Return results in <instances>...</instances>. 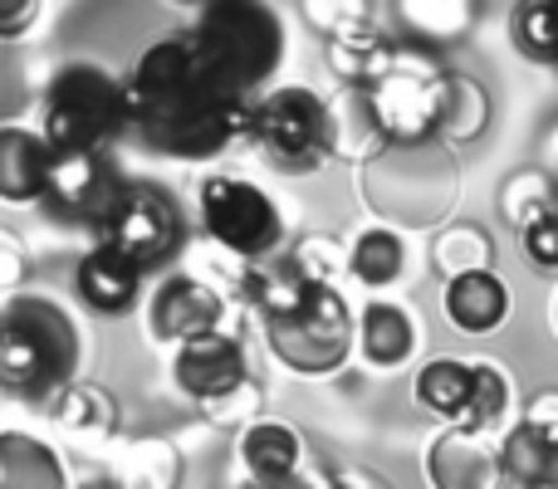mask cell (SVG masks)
Here are the masks:
<instances>
[{
    "mask_svg": "<svg viewBox=\"0 0 558 489\" xmlns=\"http://www.w3.org/2000/svg\"><path fill=\"white\" fill-rule=\"evenodd\" d=\"M49 406H54V421L74 436H108L118 426V402L104 392V387L78 382V377Z\"/></svg>",
    "mask_w": 558,
    "mask_h": 489,
    "instance_id": "cell-24",
    "label": "cell"
},
{
    "mask_svg": "<svg viewBox=\"0 0 558 489\" xmlns=\"http://www.w3.org/2000/svg\"><path fill=\"white\" fill-rule=\"evenodd\" d=\"M196 216H202V231L211 235L221 249L241 259H270L284 245V216L270 201V192L245 176L231 172H211L196 192Z\"/></svg>",
    "mask_w": 558,
    "mask_h": 489,
    "instance_id": "cell-8",
    "label": "cell"
},
{
    "mask_svg": "<svg viewBox=\"0 0 558 489\" xmlns=\"http://www.w3.org/2000/svg\"><path fill=\"white\" fill-rule=\"evenodd\" d=\"M20 279H25V259H20L15 249L0 245V289H15Z\"/></svg>",
    "mask_w": 558,
    "mask_h": 489,
    "instance_id": "cell-29",
    "label": "cell"
},
{
    "mask_svg": "<svg viewBox=\"0 0 558 489\" xmlns=\"http://www.w3.org/2000/svg\"><path fill=\"white\" fill-rule=\"evenodd\" d=\"M426 485L432 489H505L500 480V455H495L490 436L446 426L426 451Z\"/></svg>",
    "mask_w": 558,
    "mask_h": 489,
    "instance_id": "cell-13",
    "label": "cell"
},
{
    "mask_svg": "<svg viewBox=\"0 0 558 489\" xmlns=\"http://www.w3.org/2000/svg\"><path fill=\"white\" fill-rule=\"evenodd\" d=\"M554 64H558V59H554Z\"/></svg>",
    "mask_w": 558,
    "mask_h": 489,
    "instance_id": "cell-33",
    "label": "cell"
},
{
    "mask_svg": "<svg viewBox=\"0 0 558 489\" xmlns=\"http://www.w3.org/2000/svg\"><path fill=\"white\" fill-rule=\"evenodd\" d=\"M182 35L192 39L206 74L226 94L245 98V103L260 98V88L270 84V74L284 59V25H279V15L270 5H251V0H216Z\"/></svg>",
    "mask_w": 558,
    "mask_h": 489,
    "instance_id": "cell-3",
    "label": "cell"
},
{
    "mask_svg": "<svg viewBox=\"0 0 558 489\" xmlns=\"http://www.w3.org/2000/svg\"><path fill=\"white\" fill-rule=\"evenodd\" d=\"M500 480L505 489H558V436H549L534 421H514L500 431Z\"/></svg>",
    "mask_w": 558,
    "mask_h": 489,
    "instance_id": "cell-17",
    "label": "cell"
},
{
    "mask_svg": "<svg viewBox=\"0 0 558 489\" xmlns=\"http://www.w3.org/2000/svg\"><path fill=\"white\" fill-rule=\"evenodd\" d=\"M520 241H524V255H530L534 269H544V274H558V206H554V211H544L539 221L524 225Z\"/></svg>",
    "mask_w": 558,
    "mask_h": 489,
    "instance_id": "cell-26",
    "label": "cell"
},
{
    "mask_svg": "<svg viewBox=\"0 0 558 489\" xmlns=\"http://www.w3.org/2000/svg\"><path fill=\"white\" fill-rule=\"evenodd\" d=\"M353 347L363 353L367 367L397 372V367H402L407 357L416 353V318L407 314L402 304H387V298H377V304H367L363 318H357Z\"/></svg>",
    "mask_w": 558,
    "mask_h": 489,
    "instance_id": "cell-19",
    "label": "cell"
},
{
    "mask_svg": "<svg viewBox=\"0 0 558 489\" xmlns=\"http://www.w3.org/2000/svg\"><path fill=\"white\" fill-rule=\"evenodd\" d=\"M446 318H451L456 333L465 338H490L505 328L510 318V284L495 274L490 265L485 269H465V274L446 279Z\"/></svg>",
    "mask_w": 558,
    "mask_h": 489,
    "instance_id": "cell-14",
    "label": "cell"
},
{
    "mask_svg": "<svg viewBox=\"0 0 558 489\" xmlns=\"http://www.w3.org/2000/svg\"><path fill=\"white\" fill-rule=\"evenodd\" d=\"M226 323V298L216 294L206 279L196 274H172L153 289V304H147V328L162 343H192V338H206Z\"/></svg>",
    "mask_w": 558,
    "mask_h": 489,
    "instance_id": "cell-12",
    "label": "cell"
},
{
    "mask_svg": "<svg viewBox=\"0 0 558 489\" xmlns=\"http://www.w3.org/2000/svg\"><path fill=\"white\" fill-rule=\"evenodd\" d=\"M554 328H558V298H554Z\"/></svg>",
    "mask_w": 558,
    "mask_h": 489,
    "instance_id": "cell-32",
    "label": "cell"
},
{
    "mask_svg": "<svg viewBox=\"0 0 558 489\" xmlns=\"http://www.w3.org/2000/svg\"><path fill=\"white\" fill-rule=\"evenodd\" d=\"M78 489H128V485H118V480H88V485H78Z\"/></svg>",
    "mask_w": 558,
    "mask_h": 489,
    "instance_id": "cell-31",
    "label": "cell"
},
{
    "mask_svg": "<svg viewBox=\"0 0 558 489\" xmlns=\"http://www.w3.org/2000/svg\"><path fill=\"white\" fill-rule=\"evenodd\" d=\"M338 489H377V485L363 480V475H338Z\"/></svg>",
    "mask_w": 558,
    "mask_h": 489,
    "instance_id": "cell-30",
    "label": "cell"
},
{
    "mask_svg": "<svg viewBox=\"0 0 558 489\" xmlns=\"http://www.w3.org/2000/svg\"><path fill=\"white\" fill-rule=\"evenodd\" d=\"M78 372V323L49 294L0 304V392L54 402Z\"/></svg>",
    "mask_w": 558,
    "mask_h": 489,
    "instance_id": "cell-2",
    "label": "cell"
},
{
    "mask_svg": "<svg viewBox=\"0 0 558 489\" xmlns=\"http://www.w3.org/2000/svg\"><path fill=\"white\" fill-rule=\"evenodd\" d=\"M514 45H520L530 59L554 64V59H558V5H549V0H534V5L514 10Z\"/></svg>",
    "mask_w": 558,
    "mask_h": 489,
    "instance_id": "cell-25",
    "label": "cell"
},
{
    "mask_svg": "<svg viewBox=\"0 0 558 489\" xmlns=\"http://www.w3.org/2000/svg\"><path fill=\"white\" fill-rule=\"evenodd\" d=\"M123 103L128 127L177 162H211L251 127V103L206 74L186 35H167L137 54L123 78Z\"/></svg>",
    "mask_w": 558,
    "mask_h": 489,
    "instance_id": "cell-1",
    "label": "cell"
},
{
    "mask_svg": "<svg viewBox=\"0 0 558 489\" xmlns=\"http://www.w3.org/2000/svg\"><path fill=\"white\" fill-rule=\"evenodd\" d=\"M412 396L426 416L446 426L465 421V402H471V363L465 357H432L416 367L412 377Z\"/></svg>",
    "mask_w": 558,
    "mask_h": 489,
    "instance_id": "cell-21",
    "label": "cell"
},
{
    "mask_svg": "<svg viewBox=\"0 0 558 489\" xmlns=\"http://www.w3.org/2000/svg\"><path fill=\"white\" fill-rule=\"evenodd\" d=\"M235 461L251 475V485H279L294 480L304 470V436L289 421L275 416H255L251 426H241V441H235Z\"/></svg>",
    "mask_w": 558,
    "mask_h": 489,
    "instance_id": "cell-15",
    "label": "cell"
},
{
    "mask_svg": "<svg viewBox=\"0 0 558 489\" xmlns=\"http://www.w3.org/2000/svg\"><path fill=\"white\" fill-rule=\"evenodd\" d=\"M172 382L182 387V396L202 402L206 412L221 402H231L235 392L251 387V357H245V343L226 328L206 338H192L172 353Z\"/></svg>",
    "mask_w": 558,
    "mask_h": 489,
    "instance_id": "cell-11",
    "label": "cell"
},
{
    "mask_svg": "<svg viewBox=\"0 0 558 489\" xmlns=\"http://www.w3.org/2000/svg\"><path fill=\"white\" fill-rule=\"evenodd\" d=\"M446 88L451 74L436 69V59L426 49H402L397 45L387 74L373 88H363L367 108L377 118V133L387 147H422L441 133V113H446Z\"/></svg>",
    "mask_w": 558,
    "mask_h": 489,
    "instance_id": "cell-6",
    "label": "cell"
},
{
    "mask_svg": "<svg viewBox=\"0 0 558 489\" xmlns=\"http://www.w3.org/2000/svg\"><path fill=\"white\" fill-rule=\"evenodd\" d=\"M128 127L123 78L104 64H64L39 103V137L49 152H104Z\"/></svg>",
    "mask_w": 558,
    "mask_h": 489,
    "instance_id": "cell-4",
    "label": "cell"
},
{
    "mask_svg": "<svg viewBox=\"0 0 558 489\" xmlns=\"http://www.w3.org/2000/svg\"><path fill=\"white\" fill-rule=\"evenodd\" d=\"M348 269H353V279L363 289H387L402 279L407 269V245L397 231H387V225H367V231L353 235V245H348Z\"/></svg>",
    "mask_w": 558,
    "mask_h": 489,
    "instance_id": "cell-23",
    "label": "cell"
},
{
    "mask_svg": "<svg viewBox=\"0 0 558 489\" xmlns=\"http://www.w3.org/2000/svg\"><path fill=\"white\" fill-rule=\"evenodd\" d=\"M510 416H514V377L505 372L495 357H475L471 363V402H465L461 431H475V436L510 431Z\"/></svg>",
    "mask_w": 558,
    "mask_h": 489,
    "instance_id": "cell-22",
    "label": "cell"
},
{
    "mask_svg": "<svg viewBox=\"0 0 558 489\" xmlns=\"http://www.w3.org/2000/svg\"><path fill=\"white\" fill-rule=\"evenodd\" d=\"M353 328H357V318L348 308V298L333 284H314L294 314L265 323V338H270V353L289 372L328 377L353 353Z\"/></svg>",
    "mask_w": 558,
    "mask_h": 489,
    "instance_id": "cell-7",
    "label": "cell"
},
{
    "mask_svg": "<svg viewBox=\"0 0 558 489\" xmlns=\"http://www.w3.org/2000/svg\"><path fill=\"white\" fill-rule=\"evenodd\" d=\"M98 245L118 249L123 259H133L137 269H157L186 245V216L162 186L153 182H123V192L113 196L108 216L94 225Z\"/></svg>",
    "mask_w": 558,
    "mask_h": 489,
    "instance_id": "cell-9",
    "label": "cell"
},
{
    "mask_svg": "<svg viewBox=\"0 0 558 489\" xmlns=\"http://www.w3.org/2000/svg\"><path fill=\"white\" fill-rule=\"evenodd\" d=\"M245 137L255 152L289 176H308L333 157V123H328V103L304 84L270 88L251 103V127Z\"/></svg>",
    "mask_w": 558,
    "mask_h": 489,
    "instance_id": "cell-5",
    "label": "cell"
},
{
    "mask_svg": "<svg viewBox=\"0 0 558 489\" xmlns=\"http://www.w3.org/2000/svg\"><path fill=\"white\" fill-rule=\"evenodd\" d=\"M45 167H49V147L39 137V127L0 123V201L35 206L45 196Z\"/></svg>",
    "mask_w": 558,
    "mask_h": 489,
    "instance_id": "cell-18",
    "label": "cell"
},
{
    "mask_svg": "<svg viewBox=\"0 0 558 489\" xmlns=\"http://www.w3.org/2000/svg\"><path fill=\"white\" fill-rule=\"evenodd\" d=\"M39 15H45L39 0H0V39H25Z\"/></svg>",
    "mask_w": 558,
    "mask_h": 489,
    "instance_id": "cell-27",
    "label": "cell"
},
{
    "mask_svg": "<svg viewBox=\"0 0 558 489\" xmlns=\"http://www.w3.org/2000/svg\"><path fill=\"white\" fill-rule=\"evenodd\" d=\"M74 294L84 298L94 314H128L143 298V269L133 259H123L118 249L94 245L84 259L74 265Z\"/></svg>",
    "mask_w": 558,
    "mask_h": 489,
    "instance_id": "cell-16",
    "label": "cell"
},
{
    "mask_svg": "<svg viewBox=\"0 0 558 489\" xmlns=\"http://www.w3.org/2000/svg\"><path fill=\"white\" fill-rule=\"evenodd\" d=\"M0 489H69V470L49 441L29 431H0Z\"/></svg>",
    "mask_w": 558,
    "mask_h": 489,
    "instance_id": "cell-20",
    "label": "cell"
},
{
    "mask_svg": "<svg viewBox=\"0 0 558 489\" xmlns=\"http://www.w3.org/2000/svg\"><path fill=\"white\" fill-rule=\"evenodd\" d=\"M524 421H534V426H544L549 436H558V392H544L539 402L524 412Z\"/></svg>",
    "mask_w": 558,
    "mask_h": 489,
    "instance_id": "cell-28",
    "label": "cell"
},
{
    "mask_svg": "<svg viewBox=\"0 0 558 489\" xmlns=\"http://www.w3.org/2000/svg\"><path fill=\"white\" fill-rule=\"evenodd\" d=\"M123 192V176L108 162V152H49L45 196L39 201L74 225H98Z\"/></svg>",
    "mask_w": 558,
    "mask_h": 489,
    "instance_id": "cell-10",
    "label": "cell"
}]
</instances>
